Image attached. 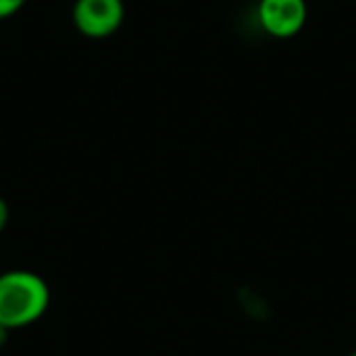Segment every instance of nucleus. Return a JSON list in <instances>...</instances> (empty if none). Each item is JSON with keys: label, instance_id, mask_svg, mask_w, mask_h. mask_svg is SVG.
<instances>
[{"label": "nucleus", "instance_id": "obj_2", "mask_svg": "<svg viewBox=\"0 0 356 356\" xmlns=\"http://www.w3.org/2000/svg\"><path fill=\"white\" fill-rule=\"evenodd\" d=\"M73 27L90 40L115 35L125 21L123 0H75L71 8Z\"/></svg>", "mask_w": 356, "mask_h": 356}, {"label": "nucleus", "instance_id": "obj_3", "mask_svg": "<svg viewBox=\"0 0 356 356\" xmlns=\"http://www.w3.org/2000/svg\"><path fill=\"white\" fill-rule=\"evenodd\" d=\"M257 19L261 29L275 40L298 35L309 19L307 0H259Z\"/></svg>", "mask_w": 356, "mask_h": 356}, {"label": "nucleus", "instance_id": "obj_4", "mask_svg": "<svg viewBox=\"0 0 356 356\" xmlns=\"http://www.w3.org/2000/svg\"><path fill=\"white\" fill-rule=\"evenodd\" d=\"M27 0H0V21H6L10 17H15Z\"/></svg>", "mask_w": 356, "mask_h": 356}, {"label": "nucleus", "instance_id": "obj_5", "mask_svg": "<svg viewBox=\"0 0 356 356\" xmlns=\"http://www.w3.org/2000/svg\"><path fill=\"white\" fill-rule=\"evenodd\" d=\"M8 217H10V213H8V204H6V200L0 196V234L4 232V227L8 225Z\"/></svg>", "mask_w": 356, "mask_h": 356}, {"label": "nucleus", "instance_id": "obj_6", "mask_svg": "<svg viewBox=\"0 0 356 356\" xmlns=\"http://www.w3.org/2000/svg\"><path fill=\"white\" fill-rule=\"evenodd\" d=\"M8 336H10V330H8V327H4V325L0 323V348H2L4 344H6Z\"/></svg>", "mask_w": 356, "mask_h": 356}, {"label": "nucleus", "instance_id": "obj_1", "mask_svg": "<svg viewBox=\"0 0 356 356\" xmlns=\"http://www.w3.org/2000/svg\"><path fill=\"white\" fill-rule=\"evenodd\" d=\"M50 307L48 282L25 269L0 273V323L10 332L40 321Z\"/></svg>", "mask_w": 356, "mask_h": 356}, {"label": "nucleus", "instance_id": "obj_7", "mask_svg": "<svg viewBox=\"0 0 356 356\" xmlns=\"http://www.w3.org/2000/svg\"><path fill=\"white\" fill-rule=\"evenodd\" d=\"M348 356H356V350H353V353H350V355Z\"/></svg>", "mask_w": 356, "mask_h": 356}]
</instances>
